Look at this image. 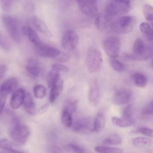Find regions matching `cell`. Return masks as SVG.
Returning <instances> with one entry per match:
<instances>
[{"label":"cell","instance_id":"9a60e30c","mask_svg":"<svg viewBox=\"0 0 153 153\" xmlns=\"http://www.w3.org/2000/svg\"><path fill=\"white\" fill-rule=\"evenodd\" d=\"M17 82V80L16 78H11L9 79L1 85L0 89V93L7 96L16 89Z\"/></svg>","mask_w":153,"mask_h":153},{"label":"cell","instance_id":"5b68a950","mask_svg":"<svg viewBox=\"0 0 153 153\" xmlns=\"http://www.w3.org/2000/svg\"><path fill=\"white\" fill-rule=\"evenodd\" d=\"M29 134L30 131L27 127L21 124L18 119L13 120L10 131L13 139L19 143L24 144L27 141Z\"/></svg>","mask_w":153,"mask_h":153},{"label":"cell","instance_id":"f546056e","mask_svg":"<svg viewBox=\"0 0 153 153\" xmlns=\"http://www.w3.org/2000/svg\"><path fill=\"white\" fill-rule=\"evenodd\" d=\"M143 13L145 19L152 26L153 22V9L152 7L149 4H145L143 7Z\"/></svg>","mask_w":153,"mask_h":153},{"label":"cell","instance_id":"681fc988","mask_svg":"<svg viewBox=\"0 0 153 153\" xmlns=\"http://www.w3.org/2000/svg\"><path fill=\"white\" fill-rule=\"evenodd\" d=\"M51 153H63L58 148H54L51 151Z\"/></svg>","mask_w":153,"mask_h":153},{"label":"cell","instance_id":"277c9868","mask_svg":"<svg viewBox=\"0 0 153 153\" xmlns=\"http://www.w3.org/2000/svg\"><path fill=\"white\" fill-rule=\"evenodd\" d=\"M103 61L102 54L97 48L90 47L86 54L85 63L87 68L91 73L97 72L102 67Z\"/></svg>","mask_w":153,"mask_h":153},{"label":"cell","instance_id":"7402d4cb","mask_svg":"<svg viewBox=\"0 0 153 153\" xmlns=\"http://www.w3.org/2000/svg\"><path fill=\"white\" fill-rule=\"evenodd\" d=\"M112 123L115 125L120 127H127L132 125L134 121L132 119H125L114 117L111 118Z\"/></svg>","mask_w":153,"mask_h":153},{"label":"cell","instance_id":"8fae6325","mask_svg":"<svg viewBox=\"0 0 153 153\" xmlns=\"http://www.w3.org/2000/svg\"><path fill=\"white\" fill-rule=\"evenodd\" d=\"M132 92L126 88H121L116 91L113 95L111 101L116 105H121L128 102L131 99Z\"/></svg>","mask_w":153,"mask_h":153},{"label":"cell","instance_id":"4fadbf2b","mask_svg":"<svg viewBox=\"0 0 153 153\" xmlns=\"http://www.w3.org/2000/svg\"><path fill=\"white\" fill-rule=\"evenodd\" d=\"M32 22L36 28L39 32L48 38H52V34L49 30L45 22L36 16L32 17Z\"/></svg>","mask_w":153,"mask_h":153},{"label":"cell","instance_id":"4316f807","mask_svg":"<svg viewBox=\"0 0 153 153\" xmlns=\"http://www.w3.org/2000/svg\"><path fill=\"white\" fill-rule=\"evenodd\" d=\"M122 142L121 137L116 134L110 135L102 142V144L106 145H117L121 144Z\"/></svg>","mask_w":153,"mask_h":153},{"label":"cell","instance_id":"8d00e7d4","mask_svg":"<svg viewBox=\"0 0 153 153\" xmlns=\"http://www.w3.org/2000/svg\"><path fill=\"white\" fill-rule=\"evenodd\" d=\"M132 108L131 105L126 106L124 109L122 114V118L125 119H131Z\"/></svg>","mask_w":153,"mask_h":153},{"label":"cell","instance_id":"5bb4252c","mask_svg":"<svg viewBox=\"0 0 153 153\" xmlns=\"http://www.w3.org/2000/svg\"><path fill=\"white\" fill-rule=\"evenodd\" d=\"M100 93L97 83L95 82L91 85L89 91L88 100L89 104L92 106H96L100 100Z\"/></svg>","mask_w":153,"mask_h":153},{"label":"cell","instance_id":"ba28073f","mask_svg":"<svg viewBox=\"0 0 153 153\" xmlns=\"http://www.w3.org/2000/svg\"><path fill=\"white\" fill-rule=\"evenodd\" d=\"M76 2L80 11L85 15L94 18L97 14V6L95 1L78 0Z\"/></svg>","mask_w":153,"mask_h":153},{"label":"cell","instance_id":"f1b7e54d","mask_svg":"<svg viewBox=\"0 0 153 153\" xmlns=\"http://www.w3.org/2000/svg\"><path fill=\"white\" fill-rule=\"evenodd\" d=\"M95 151L99 153H123V150L121 149L107 146H98L95 148Z\"/></svg>","mask_w":153,"mask_h":153},{"label":"cell","instance_id":"3957f363","mask_svg":"<svg viewBox=\"0 0 153 153\" xmlns=\"http://www.w3.org/2000/svg\"><path fill=\"white\" fill-rule=\"evenodd\" d=\"M130 8V1L111 0L106 4L105 13L111 19L126 14Z\"/></svg>","mask_w":153,"mask_h":153},{"label":"cell","instance_id":"60d3db41","mask_svg":"<svg viewBox=\"0 0 153 153\" xmlns=\"http://www.w3.org/2000/svg\"><path fill=\"white\" fill-rule=\"evenodd\" d=\"M63 108L67 110L71 114L75 111L76 103L74 102H68L64 106Z\"/></svg>","mask_w":153,"mask_h":153},{"label":"cell","instance_id":"6da1fadb","mask_svg":"<svg viewBox=\"0 0 153 153\" xmlns=\"http://www.w3.org/2000/svg\"><path fill=\"white\" fill-rule=\"evenodd\" d=\"M152 53V47L145 44L142 39L138 38L134 43L132 53H123L122 55L124 58L127 59L141 61L150 58Z\"/></svg>","mask_w":153,"mask_h":153},{"label":"cell","instance_id":"2e32d148","mask_svg":"<svg viewBox=\"0 0 153 153\" xmlns=\"http://www.w3.org/2000/svg\"><path fill=\"white\" fill-rule=\"evenodd\" d=\"M110 19L105 13H98L94 20L95 27L100 31L104 30L107 27Z\"/></svg>","mask_w":153,"mask_h":153},{"label":"cell","instance_id":"ffe728a7","mask_svg":"<svg viewBox=\"0 0 153 153\" xmlns=\"http://www.w3.org/2000/svg\"><path fill=\"white\" fill-rule=\"evenodd\" d=\"M26 70L31 75L37 76L39 74V68L38 61L33 58H30L28 60L25 67Z\"/></svg>","mask_w":153,"mask_h":153},{"label":"cell","instance_id":"7a4b0ae2","mask_svg":"<svg viewBox=\"0 0 153 153\" xmlns=\"http://www.w3.org/2000/svg\"><path fill=\"white\" fill-rule=\"evenodd\" d=\"M136 21V17L134 16H120L111 23V27L112 30L115 33L126 34L131 32L133 30Z\"/></svg>","mask_w":153,"mask_h":153},{"label":"cell","instance_id":"d590c367","mask_svg":"<svg viewBox=\"0 0 153 153\" xmlns=\"http://www.w3.org/2000/svg\"><path fill=\"white\" fill-rule=\"evenodd\" d=\"M133 132L134 133L142 134L151 138L153 137V130L149 128L146 127L140 128Z\"/></svg>","mask_w":153,"mask_h":153},{"label":"cell","instance_id":"d4e9b609","mask_svg":"<svg viewBox=\"0 0 153 153\" xmlns=\"http://www.w3.org/2000/svg\"><path fill=\"white\" fill-rule=\"evenodd\" d=\"M132 143L134 146L138 148H142L151 144L152 140L147 137H139L133 138L132 140Z\"/></svg>","mask_w":153,"mask_h":153},{"label":"cell","instance_id":"44dd1931","mask_svg":"<svg viewBox=\"0 0 153 153\" xmlns=\"http://www.w3.org/2000/svg\"><path fill=\"white\" fill-rule=\"evenodd\" d=\"M91 123L90 120L87 118H82L77 120L74 123L73 129L76 131H79L88 128Z\"/></svg>","mask_w":153,"mask_h":153},{"label":"cell","instance_id":"83f0119b","mask_svg":"<svg viewBox=\"0 0 153 153\" xmlns=\"http://www.w3.org/2000/svg\"><path fill=\"white\" fill-rule=\"evenodd\" d=\"M133 78L135 84L138 87H144L147 84V78L142 73L138 72L135 73L133 76Z\"/></svg>","mask_w":153,"mask_h":153},{"label":"cell","instance_id":"484cf974","mask_svg":"<svg viewBox=\"0 0 153 153\" xmlns=\"http://www.w3.org/2000/svg\"><path fill=\"white\" fill-rule=\"evenodd\" d=\"M140 29L141 32L146 36L149 41L152 42L153 28L150 25L146 22H143L140 25Z\"/></svg>","mask_w":153,"mask_h":153},{"label":"cell","instance_id":"7bdbcfd3","mask_svg":"<svg viewBox=\"0 0 153 153\" xmlns=\"http://www.w3.org/2000/svg\"><path fill=\"white\" fill-rule=\"evenodd\" d=\"M56 58V59L58 61L61 62H68L70 58V56L68 54L62 53L60 54Z\"/></svg>","mask_w":153,"mask_h":153},{"label":"cell","instance_id":"7dc6e473","mask_svg":"<svg viewBox=\"0 0 153 153\" xmlns=\"http://www.w3.org/2000/svg\"><path fill=\"white\" fill-rule=\"evenodd\" d=\"M24 8L25 10L29 11L33 9V6L31 3H27L24 4Z\"/></svg>","mask_w":153,"mask_h":153},{"label":"cell","instance_id":"603a6c76","mask_svg":"<svg viewBox=\"0 0 153 153\" xmlns=\"http://www.w3.org/2000/svg\"><path fill=\"white\" fill-rule=\"evenodd\" d=\"M60 79L59 72L52 69L49 73L47 78L49 88H51Z\"/></svg>","mask_w":153,"mask_h":153},{"label":"cell","instance_id":"7c38bea8","mask_svg":"<svg viewBox=\"0 0 153 153\" xmlns=\"http://www.w3.org/2000/svg\"><path fill=\"white\" fill-rule=\"evenodd\" d=\"M25 90L22 88H20L16 90L12 96L10 104L13 109L19 108L23 103L25 95Z\"/></svg>","mask_w":153,"mask_h":153},{"label":"cell","instance_id":"836d02e7","mask_svg":"<svg viewBox=\"0 0 153 153\" xmlns=\"http://www.w3.org/2000/svg\"><path fill=\"white\" fill-rule=\"evenodd\" d=\"M153 112V103L152 100L146 104L143 108L142 113L144 115L152 114Z\"/></svg>","mask_w":153,"mask_h":153},{"label":"cell","instance_id":"52a82bcc","mask_svg":"<svg viewBox=\"0 0 153 153\" xmlns=\"http://www.w3.org/2000/svg\"><path fill=\"white\" fill-rule=\"evenodd\" d=\"M2 19L6 29L13 40L19 42L20 39L18 24L16 20L10 15L4 14Z\"/></svg>","mask_w":153,"mask_h":153},{"label":"cell","instance_id":"30bf717a","mask_svg":"<svg viewBox=\"0 0 153 153\" xmlns=\"http://www.w3.org/2000/svg\"><path fill=\"white\" fill-rule=\"evenodd\" d=\"M36 53L38 56L48 58H56L60 53V51L57 48L43 44L35 47Z\"/></svg>","mask_w":153,"mask_h":153},{"label":"cell","instance_id":"ee69618b","mask_svg":"<svg viewBox=\"0 0 153 153\" xmlns=\"http://www.w3.org/2000/svg\"><path fill=\"white\" fill-rule=\"evenodd\" d=\"M6 96L0 93V114L1 113L3 107L4 105Z\"/></svg>","mask_w":153,"mask_h":153},{"label":"cell","instance_id":"b9f144b4","mask_svg":"<svg viewBox=\"0 0 153 153\" xmlns=\"http://www.w3.org/2000/svg\"><path fill=\"white\" fill-rule=\"evenodd\" d=\"M68 146L75 153H86L83 149L75 144L70 143L68 144Z\"/></svg>","mask_w":153,"mask_h":153},{"label":"cell","instance_id":"1f68e13d","mask_svg":"<svg viewBox=\"0 0 153 153\" xmlns=\"http://www.w3.org/2000/svg\"><path fill=\"white\" fill-rule=\"evenodd\" d=\"M33 92L35 96L36 97L42 98L45 95L46 89L42 85H36L33 88Z\"/></svg>","mask_w":153,"mask_h":153},{"label":"cell","instance_id":"4dcf8cb0","mask_svg":"<svg viewBox=\"0 0 153 153\" xmlns=\"http://www.w3.org/2000/svg\"><path fill=\"white\" fill-rule=\"evenodd\" d=\"M71 113L63 108L61 117L62 123L67 127H70L72 125V119Z\"/></svg>","mask_w":153,"mask_h":153},{"label":"cell","instance_id":"9c48e42d","mask_svg":"<svg viewBox=\"0 0 153 153\" xmlns=\"http://www.w3.org/2000/svg\"><path fill=\"white\" fill-rule=\"evenodd\" d=\"M79 38L77 34L74 31L67 30L64 33L61 39V45L65 49L72 51L76 48Z\"/></svg>","mask_w":153,"mask_h":153},{"label":"cell","instance_id":"ab89813d","mask_svg":"<svg viewBox=\"0 0 153 153\" xmlns=\"http://www.w3.org/2000/svg\"><path fill=\"white\" fill-rule=\"evenodd\" d=\"M11 142L7 139H4L0 140V147L4 150H9L12 148Z\"/></svg>","mask_w":153,"mask_h":153},{"label":"cell","instance_id":"ac0fdd59","mask_svg":"<svg viewBox=\"0 0 153 153\" xmlns=\"http://www.w3.org/2000/svg\"><path fill=\"white\" fill-rule=\"evenodd\" d=\"M63 81L60 79L51 88L49 98V101L51 103L53 102L61 92L63 89Z\"/></svg>","mask_w":153,"mask_h":153},{"label":"cell","instance_id":"e0dca14e","mask_svg":"<svg viewBox=\"0 0 153 153\" xmlns=\"http://www.w3.org/2000/svg\"><path fill=\"white\" fill-rule=\"evenodd\" d=\"M23 33L28 36L29 40L35 46H37L42 44V40L35 31L28 26L23 27L22 29Z\"/></svg>","mask_w":153,"mask_h":153},{"label":"cell","instance_id":"bcb514c9","mask_svg":"<svg viewBox=\"0 0 153 153\" xmlns=\"http://www.w3.org/2000/svg\"><path fill=\"white\" fill-rule=\"evenodd\" d=\"M6 70V67L4 65L0 66V79L3 77Z\"/></svg>","mask_w":153,"mask_h":153},{"label":"cell","instance_id":"c3c4849f","mask_svg":"<svg viewBox=\"0 0 153 153\" xmlns=\"http://www.w3.org/2000/svg\"><path fill=\"white\" fill-rule=\"evenodd\" d=\"M7 150L9 151L10 153H25L13 149L12 148Z\"/></svg>","mask_w":153,"mask_h":153},{"label":"cell","instance_id":"d6986e66","mask_svg":"<svg viewBox=\"0 0 153 153\" xmlns=\"http://www.w3.org/2000/svg\"><path fill=\"white\" fill-rule=\"evenodd\" d=\"M25 108L29 114L34 115L36 112V109L32 96L29 93H27L23 102Z\"/></svg>","mask_w":153,"mask_h":153},{"label":"cell","instance_id":"d6a6232c","mask_svg":"<svg viewBox=\"0 0 153 153\" xmlns=\"http://www.w3.org/2000/svg\"><path fill=\"white\" fill-rule=\"evenodd\" d=\"M111 65L113 69L117 72H122L124 69L123 64L119 60L115 59L111 60Z\"/></svg>","mask_w":153,"mask_h":153},{"label":"cell","instance_id":"74e56055","mask_svg":"<svg viewBox=\"0 0 153 153\" xmlns=\"http://www.w3.org/2000/svg\"><path fill=\"white\" fill-rule=\"evenodd\" d=\"M52 69L53 70L68 73L70 71V69L67 66L59 63H54L52 66Z\"/></svg>","mask_w":153,"mask_h":153},{"label":"cell","instance_id":"cb8c5ba5","mask_svg":"<svg viewBox=\"0 0 153 153\" xmlns=\"http://www.w3.org/2000/svg\"><path fill=\"white\" fill-rule=\"evenodd\" d=\"M105 122L104 114L102 113H98L95 119L92 130L97 132L101 131L104 127Z\"/></svg>","mask_w":153,"mask_h":153},{"label":"cell","instance_id":"f35d334b","mask_svg":"<svg viewBox=\"0 0 153 153\" xmlns=\"http://www.w3.org/2000/svg\"><path fill=\"white\" fill-rule=\"evenodd\" d=\"M1 7L4 11L8 12L10 11L12 6V1L11 0H2L1 1Z\"/></svg>","mask_w":153,"mask_h":153},{"label":"cell","instance_id":"8992f818","mask_svg":"<svg viewBox=\"0 0 153 153\" xmlns=\"http://www.w3.org/2000/svg\"><path fill=\"white\" fill-rule=\"evenodd\" d=\"M102 45L105 52L109 57L114 58L119 56L120 42L117 37L111 36L107 38L103 41Z\"/></svg>","mask_w":153,"mask_h":153},{"label":"cell","instance_id":"e575fe53","mask_svg":"<svg viewBox=\"0 0 153 153\" xmlns=\"http://www.w3.org/2000/svg\"><path fill=\"white\" fill-rule=\"evenodd\" d=\"M0 46L4 50H8L10 48L9 42L6 37L0 32Z\"/></svg>","mask_w":153,"mask_h":153},{"label":"cell","instance_id":"f6af8a7d","mask_svg":"<svg viewBox=\"0 0 153 153\" xmlns=\"http://www.w3.org/2000/svg\"><path fill=\"white\" fill-rule=\"evenodd\" d=\"M49 105L45 104L41 107L38 110V113L39 114H41L45 112L48 109Z\"/></svg>","mask_w":153,"mask_h":153}]
</instances>
